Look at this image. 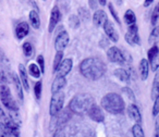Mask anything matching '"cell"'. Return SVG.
<instances>
[{
	"mask_svg": "<svg viewBox=\"0 0 159 137\" xmlns=\"http://www.w3.org/2000/svg\"><path fill=\"white\" fill-rule=\"evenodd\" d=\"M80 72L84 77L91 81H97L106 72V65L99 58H87L80 64Z\"/></svg>",
	"mask_w": 159,
	"mask_h": 137,
	"instance_id": "obj_1",
	"label": "cell"
},
{
	"mask_svg": "<svg viewBox=\"0 0 159 137\" xmlns=\"http://www.w3.org/2000/svg\"><path fill=\"white\" fill-rule=\"evenodd\" d=\"M95 104L94 98L89 94L81 93L75 95L69 104V109L71 112L76 114H85L89 113V109Z\"/></svg>",
	"mask_w": 159,
	"mask_h": 137,
	"instance_id": "obj_2",
	"label": "cell"
},
{
	"mask_svg": "<svg viewBox=\"0 0 159 137\" xmlns=\"http://www.w3.org/2000/svg\"><path fill=\"white\" fill-rule=\"evenodd\" d=\"M102 107L111 114H120L124 110V100L119 94L109 93L102 99Z\"/></svg>",
	"mask_w": 159,
	"mask_h": 137,
	"instance_id": "obj_3",
	"label": "cell"
},
{
	"mask_svg": "<svg viewBox=\"0 0 159 137\" xmlns=\"http://www.w3.org/2000/svg\"><path fill=\"white\" fill-rule=\"evenodd\" d=\"M0 97H1V102H2V104L8 110L18 111V106H16L14 99L12 98L9 87L6 86L5 84H2L0 86Z\"/></svg>",
	"mask_w": 159,
	"mask_h": 137,
	"instance_id": "obj_4",
	"label": "cell"
},
{
	"mask_svg": "<svg viewBox=\"0 0 159 137\" xmlns=\"http://www.w3.org/2000/svg\"><path fill=\"white\" fill-rule=\"evenodd\" d=\"M64 104V94L62 91H58L52 94V97L50 100V106H49V113L51 117H56L63 108Z\"/></svg>",
	"mask_w": 159,
	"mask_h": 137,
	"instance_id": "obj_5",
	"label": "cell"
},
{
	"mask_svg": "<svg viewBox=\"0 0 159 137\" xmlns=\"http://www.w3.org/2000/svg\"><path fill=\"white\" fill-rule=\"evenodd\" d=\"M69 40H70V37H69L68 32L62 31L58 34V36L56 37L55 40V48L57 50V52H63L66 47L68 46Z\"/></svg>",
	"mask_w": 159,
	"mask_h": 137,
	"instance_id": "obj_6",
	"label": "cell"
},
{
	"mask_svg": "<svg viewBox=\"0 0 159 137\" xmlns=\"http://www.w3.org/2000/svg\"><path fill=\"white\" fill-rule=\"evenodd\" d=\"M107 57H108L109 61L113 62V63L122 64L125 62L123 52L118 47H111V48H109V50L107 51Z\"/></svg>",
	"mask_w": 159,
	"mask_h": 137,
	"instance_id": "obj_7",
	"label": "cell"
},
{
	"mask_svg": "<svg viewBox=\"0 0 159 137\" xmlns=\"http://www.w3.org/2000/svg\"><path fill=\"white\" fill-rule=\"evenodd\" d=\"M125 40L130 45H139L141 39L139 36V27L136 24L129 26V31L125 34Z\"/></svg>",
	"mask_w": 159,
	"mask_h": 137,
	"instance_id": "obj_8",
	"label": "cell"
},
{
	"mask_svg": "<svg viewBox=\"0 0 159 137\" xmlns=\"http://www.w3.org/2000/svg\"><path fill=\"white\" fill-rule=\"evenodd\" d=\"M73 66V61L72 59H64L62 61V63L59 65L57 72V76H61V77H66V75H68L70 73V71L72 70Z\"/></svg>",
	"mask_w": 159,
	"mask_h": 137,
	"instance_id": "obj_9",
	"label": "cell"
},
{
	"mask_svg": "<svg viewBox=\"0 0 159 137\" xmlns=\"http://www.w3.org/2000/svg\"><path fill=\"white\" fill-rule=\"evenodd\" d=\"M87 114H89V117L95 122H104V120H105V115H104V113H102V108L98 107L96 104L89 109Z\"/></svg>",
	"mask_w": 159,
	"mask_h": 137,
	"instance_id": "obj_10",
	"label": "cell"
},
{
	"mask_svg": "<svg viewBox=\"0 0 159 137\" xmlns=\"http://www.w3.org/2000/svg\"><path fill=\"white\" fill-rule=\"evenodd\" d=\"M61 19V13L59 11V8L58 7H53L51 10V14H50V21H49V27L48 31L49 33H52V31L55 29L56 25L58 24V22Z\"/></svg>",
	"mask_w": 159,
	"mask_h": 137,
	"instance_id": "obj_11",
	"label": "cell"
},
{
	"mask_svg": "<svg viewBox=\"0 0 159 137\" xmlns=\"http://www.w3.org/2000/svg\"><path fill=\"white\" fill-rule=\"evenodd\" d=\"M104 29H105V33H106V35L108 36V37L110 38L113 42H117L118 40H119V35H118V32L116 31L113 24L109 20L107 21V23L104 25Z\"/></svg>",
	"mask_w": 159,
	"mask_h": 137,
	"instance_id": "obj_12",
	"label": "cell"
},
{
	"mask_svg": "<svg viewBox=\"0 0 159 137\" xmlns=\"http://www.w3.org/2000/svg\"><path fill=\"white\" fill-rule=\"evenodd\" d=\"M107 14L102 10H96V12L93 15V23L95 26H104L107 23Z\"/></svg>",
	"mask_w": 159,
	"mask_h": 137,
	"instance_id": "obj_13",
	"label": "cell"
},
{
	"mask_svg": "<svg viewBox=\"0 0 159 137\" xmlns=\"http://www.w3.org/2000/svg\"><path fill=\"white\" fill-rule=\"evenodd\" d=\"M128 113L130 115V117L135 122L136 124L142 123V115L139 112V109L137 108L135 104H130L128 108Z\"/></svg>",
	"mask_w": 159,
	"mask_h": 137,
	"instance_id": "obj_14",
	"label": "cell"
},
{
	"mask_svg": "<svg viewBox=\"0 0 159 137\" xmlns=\"http://www.w3.org/2000/svg\"><path fill=\"white\" fill-rule=\"evenodd\" d=\"M30 32V26H29V23L26 22H21L20 24H18L16 29V35L18 39H23L25 36L29 34Z\"/></svg>",
	"mask_w": 159,
	"mask_h": 137,
	"instance_id": "obj_15",
	"label": "cell"
},
{
	"mask_svg": "<svg viewBox=\"0 0 159 137\" xmlns=\"http://www.w3.org/2000/svg\"><path fill=\"white\" fill-rule=\"evenodd\" d=\"M66 77H61V76H57V77L53 80L52 85H51V93L56 94L58 91H61V89L66 86Z\"/></svg>",
	"mask_w": 159,
	"mask_h": 137,
	"instance_id": "obj_16",
	"label": "cell"
},
{
	"mask_svg": "<svg viewBox=\"0 0 159 137\" xmlns=\"http://www.w3.org/2000/svg\"><path fill=\"white\" fill-rule=\"evenodd\" d=\"M139 76L143 81L147 80L148 74H149V63H148V60L146 59H142L141 62H139Z\"/></svg>",
	"mask_w": 159,
	"mask_h": 137,
	"instance_id": "obj_17",
	"label": "cell"
},
{
	"mask_svg": "<svg viewBox=\"0 0 159 137\" xmlns=\"http://www.w3.org/2000/svg\"><path fill=\"white\" fill-rule=\"evenodd\" d=\"M19 72H20V78H21V82H22V85L26 91L30 89L29 86V80H27V73H26V68L23 64H20L19 65Z\"/></svg>",
	"mask_w": 159,
	"mask_h": 137,
	"instance_id": "obj_18",
	"label": "cell"
},
{
	"mask_svg": "<svg viewBox=\"0 0 159 137\" xmlns=\"http://www.w3.org/2000/svg\"><path fill=\"white\" fill-rule=\"evenodd\" d=\"M30 22H31L32 26L35 29H38L40 27V19L37 11L33 10V11L30 12Z\"/></svg>",
	"mask_w": 159,
	"mask_h": 137,
	"instance_id": "obj_19",
	"label": "cell"
},
{
	"mask_svg": "<svg viewBox=\"0 0 159 137\" xmlns=\"http://www.w3.org/2000/svg\"><path fill=\"white\" fill-rule=\"evenodd\" d=\"M29 72H30V74L35 78H39L40 73H43L42 70H40V68H39V65H37V64H35V63L30 64L29 65Z\"/></svg>",
	"mask_w": 159,
	"mask_h": 137,
	"instance_id": "obj_20",
	"label": "cell"
},
{
	"mask_svg": "<svg viewBox=\"0 0 159 137\" xmlns=\"http://www.w3.org/2000/svg\"><path fill=\"white\" fill-rule=\"evenodd\" d=\"M115 76L119 78L120 81H122V82H128L129 78H130V75L124 68H117L115 71Z\"/></svg>",
	"mask_w": 159,
	"mask_h": 137,
	"instance_id": "obj_21",
	"label": "cell"
},
{
	"mask_svg": "<svg viewBox=\"0 0 159 137\" xmlns=\"http://www.w3.org/2000/svg\"><path fill=\"white\" fill-rule=\"evenodd\" d=\"M124 21L128 25H134L135 22H136V16H135V13L132 11V10H128V11L124 13Z\"/></svg>",
	"mask_w": 159,
	"mask_h": 137,
	"instance_id": "obj_22",
	"label": "cell"
},
{
	"mask_svg": "<svg viewBox=\"0 0 159 137\" xmlns=\"http://www.w3.org/2000/svg\"><path fill=\"white\" fill-rule=\"evenodd\" d=\"M13 83H14V86H16V94H18L19 99L22 101V100H23V91H22V86H21L22 82H21V81L18 78V76L14 75V74H13Z\"/></svg>",
	"mask_w": 159,
	"mask_h": 137,
	"instance_id": "obj_23",
	"label": "cell"
},
{
	"mask_svg": "<svg viewBox=\"0 0 159 137\" xmlns=\"http://www.w3.org/2000/svg\"><path fill=\"white\" fill-rule=\"evenodd\" d=\"M132 134L133 137H145V134H144V130L142 128L141 124H135L132 127Z\"/></svg>",
	"mask_w": 159,
	"mask_h": 137,
	"instance_id": "obj_24",
	"label": "cell"
},
{
	"mask_svg": "<svg viewBox=\"0 0 159 137\" xmlns=\"http://www.w3.org/2000/svg\"><path fill=\"white\" fill-rule=\"evenodd\" d=\"M149 64H150V68H152V70L154 72H156L157 70H158L159 68V52L149 60Z\"/></svg>",
	"mask_w": 159,
	"mask_h": 137,
	"instance_id": "obj_25",
	"label": "cell"
},
{
	"mask_svg": "<svg viewBox=\"0 0 159 137\" xmlns=\"http://www.w3.org/2000/svg\"><path fill=\"white\" fill-rule=\"evenodd\" d=\"M62 58H63V52H57L55 57V61H53V71H57L59 65L62 63Z\"/></svg>",
	"mask_w": 159,
	"mask_h": 137,
	"instance_id": "obj_26",
	"label": "cell"
},
{
	"mask_svg": "<svg viewBox=\"0 0 159 137\" xmlns=\"http://www.w3.org/2000/svg\"><path fill=\"white\" fill-rule=\"evenodd\" d=\"M158 97H159V81L155 80L152 88V98L154 100H156Z\"/></svg>",
	"mask_w": 159,
	"mask_h": 137,
	"instance_id": "obj_27",
	"label": "cell"
},
{
	"mask_svg": "<svg viewBox=\"0 0 159 137\" xmlns=\"http://www.w3.org/2000/svg\"><path fill=\"white\" fill-rule=\"evenodd\" d=\"M23 52H24L25 57H31L33 55V46L31 45V42L23 44Z\"/></svg>",
	"mask_w": 159,
	"mask_h": 137,
	"instance_id": "obj_28",
	"label": "cell"
},
{
	"mask_svg": "<svg viewBox=\"0 0 159 137\" xmlns=\"http://www.w3.org/2000/svg\"><path fill=\"white\" fill-rule=\"evenodd\" d=\"M159 20V2L156 5V7L154 8V11L152 13V24L156 25L157 21Z\"/></svg>",
	"mask_w": 159,
	"mask_h": 137,
	"instance_id": "obj_29",
	"label": "cell"
},
{
	"mask_svg": "<svg viewBox=\"0 0 159 137\" xmlns=\"http://www.w3.org/2000/svg\"><path fill=\"white\" fill-rule=\"evenodd\" d=\"M34 94H35V97L36 99L39 100L40 99V96H42V82H37L34 86Z\"/></svg>",
	"mask_w": 159,
	"mask_h": 137,
	"instance_id": "obj_30",
	"label": "cell"
},
{
	"mask_svg": "<svg viewBox=\"0 0 159 137\" xmlns=\"http://www.w3.org/2000/svg\"><path fill=\"white\" fill-rule=\"evenodd\" d=\"M159 37V27H155L152 29V34H150V37H149V42L150 44H154Z\"/></svg>",
	"mask_w": 159,
	"mask_h": 137,
	"instance_id": "obj_31",
	"label": "cell"
},
{
	"mask_svg": "<svg viewBox=\"0 0 159 137\" xmlns=\"http://www.w3.org/2000/svg\"><path fill=\"white\" fill-rule=\"evenodd\" d=\"M69 111H71L70 109H66V110H64L63 112L61 113V115H60V117H59V123H64V122H66L70 119L71 114H69Z\"/></svg>",
	"mask_w": 159,
	"mask_h": 137,
	"instance_id": "obj_32",
	"label": "cell"
},
{
	"mask_svg": "<svg viewBox=\"0 0 159 137\" xmlns=\"http://www.w3.org/2000/svg\"><path fill=\"white\" fill-rule=\"evenodd\" d=\"M158 52H159V48H158V47H157V46H152V48L148 50V52H147L148 60H150L152 57H155V55H156Z\"/></svg>",
	"mask_w": 159,
	"mask_h": 137,
	"instance_id": "obj_33",
	"label": "cell"
},
{
	"mask_svg": "<svg viewBox=\"0 0 159 137\" xmlns=\"http://www.w3.org/2000/svg\"><path fill=\"white\" fill-rule=\"evenodd\" d=\"M158 114H159V97L155 100L154 106H152V115L157 117Z\"/></svg>",
	"mask_w": 159,
	"mask_h": 137,
	"instance_id": "obj_34",
	"label": "cell"
},
{
	"mask_svg": "<svg viewBox=\"0 0 159 137\" xmlns=\"http://www.w3.org/2000/svg\"><path fill=\"white\" fill-rule=\"evenodd\" d=\"M37 63H38V65H39L40 70H42V72L44 73L45 72V59L42 55H39L37 57Z\"/></svg>",
	"mask_w": 159,
	"mask_h": 137,
	"instance_id": "obj_35",
	"label": "cell"
},
{
	"mask_svg": "<svg viewBox=\"0 0 159 137\" xmlns=\"http://www.w3.org/2000/svg\"><path fill=\"white\" fill-rule=\"evenodd\" d=\"M109 10H110L111 14H112V15H113V18H115V20L117 21L118 23H120L119 16H118V14H117V11H116V9H115V8H113L112 3H109Z\"/></svg>",
	"mask_w": 159,
	"mask_h": 137,
	"instance_id": "obj_36",
	"label": "cell"
},
{
	"mask_svg": "<svg viewBox=\"0 0 159 137\" xmlns=\"http://www.w3.org/2000/svg\"><path fill=\"white\" fill-rule=\"evenodd\" d=\"M154 137H159V117H157L156 123H155V136Z\"/></svg>",
	"mask_w": 159,
	"mask_h": 137,
	"instance_id": "obj_37",
	"label": "cell"
},
{
	"mask_svg": "<svg viewBox=\"0 0 159 137\" xmlns=\"http://www.w3.org/2000/svg\"><path fill=\"white\" fill-rule=\"evenodd\" d=\"M53 137H64V133L62 130H56V133L53 134Z\"/></svg>",
	"mask_w": 159,
	"mask_h": 137,
	"instance_id": "obj_38",
	"label": "cell"
},
{
	"mask_svg": "<svg viewBox=\"0 0 159 137\" xmlns=\"http://www.w3.org/2000/svg\"><path fill=\"white\" fill-rule=\"evenodd\" d=\"M150 3H152V0H149V1H145V3H144V6H145V7H148V6H149Z\"/></svg>",
	"mask_w": 159,
	"mask_h": 137,
	"instance_id": "obj_39",
	"label": "cell"
},
{
	"mask_svg": "<svg viewBox=\"0 0 159 137\" xmlns=\"http://www.w3.org/2000/svg\"><path fill=\"white\" fill-rule=\"evenodd\" d=\"M100 5L105 6V5H106V1H100Z\"/></svg>",
	"mask_w": 159,
	"mask_h": 137,
	"instance_id": "obj_40",
	"label": "cell"
}]
</instances>
